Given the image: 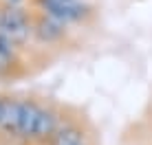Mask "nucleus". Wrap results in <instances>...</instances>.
Returning <instances> with one entry per match:
<instances>
[{
    "label": "nucleus",
    "instance_id": "f257e3e1",
    "mask_svg": "<svg viewBox=\"0 0 152 145\" xmlns=\"http://www.w3.org/2000/svg\"><path fill=\"white\" fill-rule=\"evenodd\" d=\"M0 33L7 35L9 40H13L15 44L27 42L31 33V24L27 13L15 4H7L4 9H0Z\"/></svg>",
    "mask_w": 152,
    "mask_h": 145
},
{
    "label": "nucleus",
    "instance_id": "f03ea898",
    "mask_svg": "<svg viewBox=\"0 0 152 145\" xmlns=\"http://www.w3.org/2000/svg\"><path fill=\"white\" fill-rule=\"evenodd\" d=\"M46 15L55 18L57 22H75L88 15V7L80 0H40Z\"/></svg>",
    "mask_w": 152,
    "mask_h": 145
},
{
    "label": "nucleus",
    "instance_id": "7ed1b4c3",
    "mask_svg": "<svg viewBox=\"0 0 152 145\" xmlns=\"http://www.w3.org/2000/svg\"><path fill=\"white\" fill-rule=\"evenodd\" d=\"M42 106H38L35 101L24 99L20 101V125H18V136L24 138V141H31L33 138V130H35V123H38Z\"/></svg>",
    "mask_w": 152,
    "mask_h": 145
},
{
    "label": "nucleus",
    "instance_id": "20e7f679",
    "mask_svg": "<svg viewBox=\"0 0 152 145\" xmlns=\"http://www.w3.org/2000/svg\"><path fill=\"white\" fill-rule=\"evenodd\" d=\"M57 130H60V125H57V112L51 110V108H42L31 141H35V143H51V138L55 136Z\"/></svg>",
    "mask_w": 152,
    "mask_h": 145
},
{
    "label": "nucleus",
    "instance_id": "39448f33",
    "mask_svg": "<svg viewBox=\"0 0 152 145\" xmlns=\"http://www.w3.org/2000/svg\"><path fill=\"white\" fill-rule=\"evenodd\" d=\"M33 31H35V38H38L40 42H55V40H60L62 35H64V24L57 22L51 15H44V18H40L38 22H35Z\"/></svg>",
    "mask_w": 152,
    "mask_h": 145
},
{
    "label": "nucleus",
    "instance_id": "423d86ee",
    "mask_svg": "<svg viewBox=\"0 0 152 145\" xmlns=\"http://www.w3.org/2000/svg\"><path fill=\"white\" fill-rule=\"evenodd\" d=\"M82 143H86L82 128L77 123H64V125H60V130L55 132L49 145H82Z\"/></svg>",
    "mask_w": 152,
    "mask_h": 145
},
{
    "label": "nucleus",
    "instance_id": "0eeeda50",
    "mask_svg": "<svg viewBox=\"0 0 152 145\" xmlns=\"http://www.w3.org/2000/svg\"><path fill=\"white\" fill-rule=\"evenodd\" d=\"M18 125H20V101L7 99L4 101V115L0 121V132L7 136H18Z\"/></svg>",
    "mask_w": 152,
    "mask_h": 145
},
{
    "label": "nucleus",
    "instance_id": "6e6552de",
    "mask_svg": "<svg viewBox=\"0 0 152 145\" xmlns=\"http://www.w3.org/2000/svg\"><path fill=\"white\" fill-rule=\"evenodd\" d=\"M13 55H15V42H13V40H9L7 35L0 33V66L7 68V66L11 64Z\"/></svg>",
    "mask_w": 152,
    "mask_h": 145
},
{
    "label": "nucleus",
    "instance_id": "1a4fd4ad",
    "mask_svg": "<svg viewBox=\"0 0 152 145\" xmlns=\"http://www.w3.org/2000/svg\"><path fill=\"white\" fill-rule=\"evenodd\" d=\"M4 101H7V99L0 97V121H2V115H4Z\"/></svg>",
    "mask_w": 152,
    "mask_h": 145
},
{
    "label": "nucleus",
    "instance_id": "9d476101",
    "mask_svg": "<svg viewBox=\"0 0 152 145\" xmlns=\"http://www.w3.org/2000/svg\"><path fill=\"white\" fill-rule=\"evenodd\" d=\"M20 2V0H9V4H18Z\"/></svg>",
    "mask_w": 152,
    "mask_h": 145
},
{
    "label": "nucleus",
    "instance_id": "9b49d317",
    "mask_svg": "<svg viewBox=\"0 0 152 145\" xmlns=\"http://www.w3.org/2000/svg\"><path fill=\"white\" fill-rule=\"evenodd\" d=\"M82 145H86V143H82Z\"/></svg>",
    "mask_w": 152,
    "mask_h": 145
}]
</instances>
